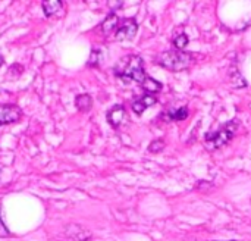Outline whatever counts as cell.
<instances>
[{
    "instance_id": "cell-1",
    "label": "cell",
    "mask_w": 251,
    "mask_h": 241,
    "mask_svg": "<svg viewBox=\"0 0 251 241\" xmlns=\"http://www.w3.org/2000/svg\"><path fill=\"white\" fill-rule=\"evenodd\" d=\"M113 72L118 78L124 81H135L140 84H143L149 77L144 69V60L138 54H128L121 57L119 62L115 65Z\"/></svg>"
},
{
    "instance_id": "cell-2",
    "label": "cell",
    "mask_w": 251,
    "mask_h": 241,
    "mask_svg": "<svg viewBox=\"0 0 251 241\" xmlns=\"http://www.w3.org/2000/svg\"><path fill=\"white\" fill-rule=\"evenodd\" d=\"M193 54L184 50H165L162 53H159L154 59V62L157 65H160L165 69L174 71V72H179L184 71L187 68L191 66L193 63Z\"/></svg>"
},
{
    "instance_id": "cell-3",
    "label": "cell",
    "mask_w": 251,
    "mask_h": 241,
    "mask_svg": "<svg viewBox=\"0 0 251 241\" xmlns=\"http://www.w3.org/2000/svg\"><path fill=\"white\" fill-rule=\"evenodd\" d=\"M238 130V124L237 121H229L228 124H224L222 127H219L216 131H209L204 135V147L209 152H215L222 149L224 146H226L235 135Z\"/></svg>"
},
{
    "instance_id": "cell-4",
    "label": "cell",
    "mask_w": 251,
    "mask_h": 241,
    "mask_svg": "<svg viewBox=\"0 0 251 241\" xmlns=\"http://www.w3.org/2000/svg\"><path fill=\"white\" fill-rule=\"evenodd\" d=\"M138 31V24L134 18H128V19H124L122 24L118 27L116 32H115V37L118 41H124V40H131L135 37Z\"/></svg>"
},
{
    "instance_id": "cell-5",
    "label": "cell",
    "mask_w": 251,
    "mask_h": 241,
    "mask_svg": "<svg viewBox=\"0 0 251 241\" xmlns=\"http://www.w3.org/2000/svg\"><path fill=\"white\" fill-rule=\"evenodd\" d=\"M22 110L16 105H0V127L15 124L21 119Z\"/></svg>"
},
{
    "instance_id": "cell-6",
    "label": "cell",
    "mask_w": 251,
    "mask_h": 241,
    "mask_svg": "<svg viewBox=\"0 0 251 241\" xmlns=\"http://www.w3.org/2000/svg\"><path fill=\"white\" fill-rule=\"evenodd\" d=\"M107 122L110 124V127H113L115 130L119 128L124 121L126 119V109L124 105H115L109 112H107Z\"/></svg>"
},
{
    "instance_id": "cell-7",
    "label": "cell",
    "mask_w": 251,
    "mask_h": 241,
    "mask_svg": "<svg viewBox=\"0 0 251 241\" xmlns=\"http://www.w3.org/2000/svg\"><path fill=\"white\" fill-rule=\"evenodd\" d=\"M157 103V97L154 94H144V96H140L137 97L134 102H132V110L137 113V115H141L146 109H149L150 106L156 105Z\"/></svg>"
},
{
    "instance_id": "cell-8",
    "label": "cell",
    "mask_w": 251,
    "mask_h": 241,
    "mask_svg": "<svg viewBox=\"0 0 251 241\" xmlns=\"http://www.w3.org/2000/svg\"><path fill=\"white\" fill-rule=\"evenodd\" d=\"M187 118H188V107L187 106L169 109V110L162 113V119H165L166 122H179V121H185Z\"/></svg>"
},
{
    "instance_id": "cell-9",
    "label": "cell",
    "mask_w": 251,
    "mask_h": 241,
    "mask_svg": "<svg viewBox=\"0 0 251 241\" xmlns=\"http://www.w3.org/2000/svg\"><path fill=\"white\" fill-rule=\"evenodd\" d=\"M118 27H119V18H118V15H116L115 12H112V13H109V15L106 16V19L101 22L100 29H101V34H103L104 37H107V35H110L112 32H116Z\"/></svg>"
},
{
    "instance_id": "cell-10",
    "label": "cell",
    "mask_w": 251,
    "mask_h": 241,
    "mask_svg": "<svg viewBox=\"0 0 251 241\" xmlns=\"http://www.w3.org/2000/svg\"><path fill=\"white\" fill-rule=\"evenodd\" d=\"M66 234L76 241L90 240V237H91V233H90V231H87V230H84V228H82V227H79V225H68V228H66Z\"/></svg>"
},
{
    "instance_id": "cell-11",
    "label": "cell",
    "mask_w": 251,
    "mask_h": 241,
    "mask_svg": "<svg viewBox=\"0 0 251 241\" xmlns=\"http://www.w3.org/2000/svg\"><path fill=\"white\" fill-rule=\"evenodd\" d=\"M75 106L81 112H88L93 107V97L90 94H78L75 97Z\"/></svg>"
},
{
    "instance_id": "cell-12",
    "label": "cell",
    "mask_w": 251,
    "mask_h": 241,
    "mask_svg": "<svg viewBox=\"0 0 251 241\" xmlns=\"http://www.w3.org/2000/svg\"><path fill=\"white\" fill-rule=\"evenodd\" d=\"M41 6H43V10H44L46 16H53L63 7V1H60V0H49V1H43Z\"/></svg>"
},
{
    "instance_id": "cell-13",
    "label": "cell",
    "mask_w": 251,
    "mask_h": 241,
    "mask_svg": "<svg viewBox=\"0 0 251 241\" xmlns=\"http://www.w3.org/2000/svg\"><path fill=\"white\" fill-rule=\"evenodd\" d=\"M143 90L149 94H154V93H159L162 90V82H159L157 80L151 78V77H147L146 81L141 84Z\"/></svg>"
},
{
    "instance_id": "cell-14",
    "label": "cell",
    "mask_w": 251,
    "mask_h": 241,
    "mask_svg": "<svg viewBox=\"0 0 251 241\" xmlns=\"http://www.w3.org/2000/svg\"><path fill=\"white\" fill-rule=\"evenodd\" d=\"M188 37H187V34H184V32H181V34H178V35H175V38H174V47L176 49V50H184L187 46H188Z\"/></svg>"
},
{
    "instance_id": "cell-15",
    "label": "cell",
    "mask_w": 251,
    "mask_h": 241,
    "mask_svg": "<svg viewBox=\"0 0 251 241\" xmlns=\"http://www.w3.org/2000/svg\"><path fill=\"white\" fill-rule=\"evenodd\" d=\"M100 60H101V50L100 49H93L87 65L91 66V68H97L100 65Z\"/></svg>"
},
{
    "instance_id": "cell-16",
    "label": "cell",
    "mask_w": 251,
    "mask_h": 241,
    "mask_svg": "<svg viewBox=\"0 0 251 241\" xmlns=\"http://www.w3.org/2000/svg\"><path fill=\"white\" fill-rule=\"evenodd\" d=\"M163 149H165V141H163L162 138L153 140V141L150 143V146H149V150H150L151 153H159V152H162Z\"/></svg>"
},
{
    "instance_id": "cell-17",
    "label": "cell",
    "mask_w": 251,
    "mask_h": 241,
    "mask_svg": "<svg viewBox=\"0 0 251 241\" xmlns=\"http://www.w3.org/2000/svg\"><path fill=\"white\" fill-rule=\"evenodd\" d=\"M10 233L9 230L6 228L4 222H3V216H1V206H0V239H4V237H9Z\"/></svg>"
},
{
    "instance_id": "cell-18",
    "label": "cell",
    "mask_w": 251,
    "mask_h": 241,
    "mask_svg": "<svg viewBox=\"0 0 251 241\" xmlns=\"http://www.w3.org/2000/svg\"><path fill=\"white\" fill-rule=\"evenodd\" d=\"M3 63H4V59H3V56L0 54V68L3 66Z\"/></svg>"
},
{
    "instance_id": "cell-19",
    "label": "cell",
    "mask_w": 251,
    "mask_h": 241,
    "mask_svg": "<svg viewBox=\"0 0 251 241\" xmlns=\"http://www.w3.org/2000/svg\"><path fill=\"white\" fill-rule=\"evenodd\" d=\"M250 202H251V197H250Z\"/></svg>"
},
{
    "instance_id": "cell-20",
    "label": "cell",
    "mask_w": 251,
    "mask_h": 241,
    "mask_svg": "<svg viewBox=\"0 0 251 241\" xmlns=\"http://www.w3.org/2000/svg\"><path fill=\"white\" fill-rule=\"evenodd\" d=\"M0 174H1V172H0Z\"/></svg>"
}]
</instances>
